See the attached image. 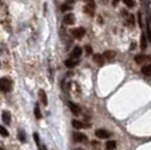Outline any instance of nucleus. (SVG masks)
Returning <instances> with one entry per match:
<instances>
[{
    "instance_id": "1",
    "label": "nucleus",
    "mask_w": 151,
    "mask_h": 150,
    "mask_svg": "<svg viewBox=\"0 0 151 150\" xmlns=\"http://www.w3.org/2000/svg\"><path fill=\"white\" fill-rule=\"evenodd\" d=\"M11 89V81L8 78L0 79V90L2 93H8Z\"/></svg>"
},
{
    "instance_id": "2",
    "label": "nucleus",
    "mask_w": 151,
    "mask_h": 150,
    "mask_svg": "<svg viewBox=\"0 0 151 150\" xmlns=\"http://www.w3.org/2000/svg\"><path fill=\"white\" fill-rule=\"evenodd\" d=\"M73 140H74V142H86L88 141V136L85 134V133H79V132H74L73 133Z\"/></svg>"
},
{
    "instance_id": "3",
    "label": "nucleus",
    "mask_w": 151,
    "mask_h": 150,
    "mask_svg": "<svg viewBox=\"0 0 151 150\" xmlns=\"http://www.w3.org/2000/svg\"><path fill=\"white\" fill-rule=\"evenodd\" d=\"M71 34L76 38H81V37H84V35L86 34V29L84 28V27H77V28L71 29Z\"/></svg>"
},
{
    "instance_id": "4",
    "label": "nucleus",
    "mask_w": 151,
    "mask_h": 150,
    "mask_svg": "<svg viewBox=\"0 0 151 150\" xmlns=\"http://www.w3.org/2000/svg\"><path fill=\"white\" fill-rule=\"evenodd\" d=\"M95 134H96L97 138H99V139H107V138H109V136H112L108 131L104 130V129H98V130H96Z\"/></svg>"
},
{
    "instance_id": "5",
    "label": "nucleus",
    "mask_w": 151,
    "mask_h": 150,
    "mask_svg": "<svg viewBox=\"0 0 151 150\" xmlns=\"http://www.w3.org/2000/svg\"><path fill=\"white\" fill-rule=\"evenodd\" d=\"M149 60H151V57L148 55V54H138V55L134 57V61H135L138 64L143 63V62L149 61Z\"/></svg>"
},
{
    "instance_id": "6",
    "label": "nucleus",
    "mask_w": 151,
    "mask_h": 150,
    "mask_svg": "<svg viewBox=\"0 0 151 150\" xmlns=\"http://www.w3.org/2000/svg\"><path fill=\"white\" fill-rule=\"evenodd\" d=\"M74 21H76V18L72 14H68L63 17V24L65 25H72V24H74Z\"/></svg>"
},
{
    "instance_id": "7",
    "label": "nucleus",
    "mask_w": 151,
    "mask_h": 150,
    "mask_svg": "<svg viewBox=\"0 0 151 150\" xmlns=\"http://www.w3.org/2000/svg\"><path fill=\"white\" fill-rule=\"evenodd\" d=\"M69 108H70V111H71L72 113L74 115H79L80 114V107L76 104V103H72V102H69Z\"/></svg>"
},
{
    "instance_id": "8",
    "label": "nucleus",
    "mask_w": 151,
    "mask_h": 150,
    "mask_svg": "<svg viewBox=\"0 0 151 150\" xmlns=\"http://www.w3.org/2000/svg\"><path fill=\"white\" fill-rule=\"evenodd\" d=\"M81 53H82V49L80 46H76L71 52V58L72 59H78L81 55Z\"/></svg>"
},
{
    "instance_id": "9",
    "label": "nucleus",
    "mask_w": 151,
    "mask_h": 150,
    "mask_svg": "<svg viewBox=\"0 0 151 150\" xmlns=\"http://www.w3.org/2000/svg\"><path fill=\"white\" fill-rule=\"evenodd\" d=\"M94 62L96 64H98V65H103L104 64V60H105V58L104 55H101V54H95L93 58Z\"/></svg>"
},
{
    "instance_id": "10",
    "label": "nucleus",
    "mask_w": 151,
    "mask_h": 150,
    "mask_svg": "<svg viewBox=\"0 0 151 150\" xmlns=\"http://www.w3.org/2000/svg\"><path fill=\"white\" fill-rule=\"evenodd\" d=\"M104 58L106 59V60H108V61H112L114 58H115L116 55V53L114 52V51H112V50H107V51H105L104 52Z\"/></svg>"
},
{
    "instance_id": "11",
    "label": "nucleus",
    "mask_w": 151,
    "mask_h": 150,
    "mask_svg": "<svg viewBox=\"0 0 151 150\" xmlns=\"http://www.w3.org/2000/svg\"><path fill=\"white\" fill-rule=\"evenodd\" d=\"M2 121L5 124H7L9 125L10 124V122H11V116H10V113L7 112V111H4L2 112Z\"/></svg>"
},
{
    "instance_id": "12",
    "label": "nucleus",
    "mask_w": 151,
    "mask_h": 150,
    "mask_svg": "<svg viewBox=\"0 0 151 150\" xmlns=\"http://www.w3.org/2000/svg\"><path fill=\"white\" fill-rule=\"evenodd\" d=\"M38 96H40V98H41V100H42V103L46 106V105H47V96H46L45 90L40 89V90H38Z\"/></svg>"
},
{
    "instance_id": "13",
    "label": "nucleus",
    "mask_w": 151,
    "mask_h": 150,
    "mask_svg": "<svg viewBox=\"0 0 151 150\" xmlns=\"http://www.w3.org/2000/svg\"><path fill=\"white\" fill-rule=\"evenodd\" d=\"M65 67H67V68H70V69H72L73 67H76V65L78 64V61H77V60H73V59L71 58V59L65 60Z\"/></svg>"
},
{
    "instance_id": "14",
    "label": "nucleus",
    "mask_w": 151,
    "mask_h": 150,
    "mask_svg": "<svg viewBox=\"0 0 151 150\" xmlns=\"http://www.w3.org/2000/svg\"><path fill=\"white\" fill-rule=\"evenodd\" d=\"M141 72L143 73L144 76H147V77H150V76H151V63L147 64V65H144L143 68L141 69Z\"/></svg>"
},
{
    "instance_id": "15",
    "label": "nucleus",
    "mask_w": 151,
    "mask_h": 150,
    "mask_svg": "<svg viewBox=\"0 0 151 150\" xmlns=\"http://www.w3.org/2000/svg\"><path fill=\"white\" fill-rule=\"evenodd\" d=\"M34 114H35V117L37 120L42 119V113H41V108L38 106V104H35V107H34Z\"/></svg>"
},
{
    "instance_id": "16",
    "label": "nucleus",
    "mask_w": 151,
    "mask_h": 150,
    "mask_svg": "<svg viewBox=\"0 0 151 150\" xmlns=\"http://www.w3.org/2000/svg\"><path fill=\"white\" fill-rule=\"evenodd\" d=\"M140 48H141V50L144 51L147 49V38H145V35H144V33H142V35H141V43H140Z\"/></svg>"
},
{
    "instance_id": "17",
    "label": "nucleus",
    "mask_w": 151,
    "mask_h": 150,
    "mask_svg": "<svg viewBox=\"0 0 151 150\" xmlns=\"http://www.w3.org/2000/svg\"><path fill=\"white\" fill-rule=\"evenodd\" d=\"M72 127L74 129H78V130H79V129H81L84 125H82V123L80 121H78V120H73V121H72Z\"/></svg>"
},
{
    "instance_id": "18",
    "label": "nucleus",
    "mask_w": 151,
    "mask_h": 150,
    "mask_svg": "<svg viewBox=\"0 0 151 150\" xmlns=\"http://www.w3.org/2000/svg\"><path fill=\"white\" fill-rule=\"evenodd\" d=\"M106 148H107V149H115L116 148V141L111 140V141L106 142Z\"/></svg>"
},
{
    "instance_id": "19",
    "label": "nucleus",
    "mask_w": 151,
    "mask_h": 150,
    "mask_svg": "<svg viewBox=\"0 0 151 150\" xmlns=\"http://www.w3.org/2000/svg\"><path fill=\"white\" fill-rule=\"evenodd\" d=\"M124 5L129 8H133L134 7V0H123Z\"/></svg>"
},
{
    "instance_id": "20",
    "label": "nucleus",
    "mask_w": 151,
    "mask_h": 150,
    "mask_svg": "<svg viewBox=\"0 0 151 150\" xmlns=\"http://www.w3.org/2000/svg\"><path fill=\"white\" fill-rule=\"evenodd\" d=\"M0 134H1L2 136H9L7 129L5 128V127H2V125H0Z\"/></svg>"
},
{
    "instance_id": "21",
    "label": "nucleus",
    "mask_w": 151,
    "mask_h": 150,
    "mask_svg": "<svg viewBox=\"0 0 151 150\" xmlns=\"http://www.w3.org/2000/svg\"><path fill=\"white\" fill-rule=\"evenodd\" d=\"M128 23L130 24V26H134V24H135V18H134V15H130L129 18H128Z\"/></svg>"
},
{
    "instance_id": "22",
    "label": "nucleus",
    "mask_w": 151,
    "mask_h": 150,
    "mask_svg": "<svg viewBox=\"0 0 151 150\" xmlns=\"http://www.w3.org/2000/svg\"><path fill=\"white\" fill-rule=\"evenodd\" d=\"M71 6H70V5H68V4H65V5H62V6H61V10H62V11H68V10H70V9H71Z\"/></svg>"
},
{
    "instance_id": "23",
    "label": "nucleus",
    "mask_w": 151,
    "mask_h": 150,
    "mask_svg": "<svg viewBox=\"0 0 151 150\" xmlns=\"http://www.w3.org/2000/svg\"><path fill=\"white\" fill-rule=\"evenodd\" d=\"M18 138H19V140L22 141V142H25V140H26V138H25V133L21 131L19 133H18Z\"/></svg>"
},
{
    "instance_id": "24",
    "label": "nucleus",
    "mask_w": 151,
    "mask_h": 150,
    "mask_svg": "<svg viewBox=\"0 0 151 150\" xmlns=\"http://www.w3.org/2000/svg\"><path fill=\"white\" fill-rule=\"evenodd\" d=\"M85 50H86V53L88 55L93 53V48H91L90 45H86V46H85Z\"/></svg>"
},
{
    "instance_id": "25",
    "label": "nucleus",
    "mask_w": 151,
    "mask_h": 150,
    "mask_svg": "<svg viewBox=\"0 0 151 150\" xmlns=\"http://www.w3.org/2000/svg\"><path fill=\"white\" fill-rule=\"evenodd\" d=\"M34 140L36 141V143H37V146H40L41 144V141H40V136H38V133H34Z\"/></svg>"
},
{
    "instance_id": "26",
    "label": "nucleus",
    "mask_w": 151,
    "mask_h": 150,
    "mask_svg": "<svg viewBox=\"0 0 151 150\" xmlns=\"http://www.w3.org/2000/svg\"><path fill=\"white\" fill-rule=\"evenodd\" d=\"M138 19H139V24L142 27V21H141V13H138Z\"/></svg>"
},
{
    "instance_id": "27",
    "label": "nucleus",
    "mask_w": 151,
    "mask_h": 150,
    "mask_svg": "<svg viewBox=\"0 0 151 150\" xmlns=\"http://www.w3.org/2000/svg\"><path fill=\"white\" fill-rule=\"evenodd\" d=\"M120 2V0H113V6H116Z\"/></svg>"
}]
</instances>
